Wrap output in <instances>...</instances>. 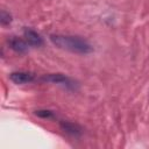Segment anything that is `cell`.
I'll return each mask as SVG.
<instances>
[{"mask_svg": "<svg viewBox=\"0 0 149 149\" xmlns=\"http://www.w3.org/2000/svg\"><path fill=\"white\" fill-rule=\"evenodd\" d=\"M50 41L57 48L68 50V51L74 52V54L86 55V54H90L93 51V47L86 40L79 37V36L52 34V35H50Z\"/></svg>", "mask_w": 149, "mask_h": 149, "instance_id": "cell-1", "label": "cell"}, {"mask_svg": "<svg viewBox=\"0 0 149 149\" xmlns=\"http://www.w3.org/2000/svg\"><path fill=\"white\" fill-rule=\"evenodd\" d=\"M42 81H47V83H54V84H59L65 86L66 88H73L74 87V83L66 77L65 74L62 73H49L42 77Z\"/></svg>", "mask_w": 149, "mask_h": 149, "instance_id": "cell-2", "label": "cell"}, {"mask_svg": "<svg viewBox=\"0 0 149 149\" xmlns=\"http://www.w3.org/2000/svg\"><path fill=\"white\" fill-rule=\"evenodd\" d=\"M9 79L17 85H22V84H28L34 81L35 79V74L33 72H27V71H17V72H12L9 74Z\"/></svg>", "mask_w": 149, "mask_h": 149, "instance_id": "cell-3", "label": "cell"}, {"mask_svg": "<svg viewBox=\"0 0 149 149\" xmlns=\"http://www.w3.org/2000/svg\"><path fill=\"white\" fill-rule=\"evenodd\" d=\"M23 35H24V40L27 41V43H28L29 45L40 47V45L43 44V40H42L41 35H40L37 31L33 30V29H29V28L24 29Z\"/></svg>", "mask_w": 149, "mask_h": 149, "instance_id": "cell-4", "label": "cell"}, {"mask_svg": "<svg viewBox=\"0 0 149 149\" xmlns=\"http://www.w3.org/2000/svg\"><path fill=\"white\" fill-rule=\"evenodd\" d=\"M8 45L10 49H13L15 52H19V54H23L27 51L28 49V43L26 40L23 38H20V37H16V36H13L8 40Z\"/></svg>", "mask_w": 149, "mask_h": 149, "instance_id": "cell-5", "label": "cell"}, {"mask_svg": "<svg viewBox=\"0 0 149 149\" xmlns=\"http://www.w3.org/2000/svg\"><path fill=\"white\" fill-rule=\"evenodd\" d=\"M61 127H62V129L64 132H66L70 135L78 136V135L81 134V128L77 123H73V122H70V121H62L61 122Z\"/></svg>", "mask_w": 149, "mask_h": 149, "instance_id": "cell-6", "label": "cell"}, {"mask_svg": "<svg viewBox=\"0 0 149 149\" xmlns=\"http://www.w3.org/2000/svg\"><path fill=\"white\" fill-rule=\"evenodd\" d=\"M10 22H12V15L8 12H6V10L2 9L1 10V14H0V23L2 26H7Z\"/></svg>", "mask_w": 149, "mask_h": 149, "instance_id": "cell-7", "label": "cell"}, {"mask_svg": "<svg viewBox=\"0 0 149 149\" xmlns=\"http://www.w3.org/2000/svg\"><path fill=\"white\" fill-rule=\"evenodd\" d=\"M36 115H38L40 118H44V119H49L51 116H54V113L49 109H38L35 112Z\"/></svg>", "mask_w": 149, "mask_h": 149, "instance_id": "cell-8", "label": "cell"}]
</instances>
